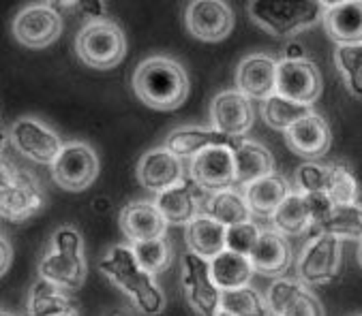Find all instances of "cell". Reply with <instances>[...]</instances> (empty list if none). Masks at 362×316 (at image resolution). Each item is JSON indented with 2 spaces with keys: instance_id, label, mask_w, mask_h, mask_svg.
<instances>
[{
  "instance_id": "1",
  "label": "cell",
  "mask_w": 362,
  "mask_h": 316,
  "mask_svg": "<svg viewBox=\"0 0 362 316\" xmlns=\"http://www.w3.org/2000/svg\"><path fill=\"white\" fill-rule=\"evenodd\" d=\"M135 97L151 109H178L189 97V75L185 66L170 56H151L141 60L131 77Z\"/></svg>"
},
{
  "instance_id": "2",
  "label": "cell",
  "mask_w": 362,
  "mask_h": 316,
  "mask_svg": "<svg viewBox=\"0 0 362 316\" xmlns=\"http://www.w3.org/2000/svg\"><path fill=\"white\" fill-rule=\"evenodd\" d=\"M99 269L110 282H114L131 299V303L141 314L155 316L163 310L165 305L163 291L157 286L155 276L137 263L131 244L112 246L99 261Z\"/></svg>"
},
{
  "instance_id": "3",
  "label": "cell",
  "mask_w": 362,
  "mask_h": 316,
  "mask_svg": "<svg viewBox=\"0 0 362 316\" xmlns=\"http://www.w3.org/2000/svg\"><path fill=\"white\" fill-rule=\"evenodd\" d=\"M86 259H84V240L78 229L60 226L54 231L49 248L39 261V276L58 288L74 293L86 280Z\"/></svg>"
},
{
  "instance_id": "4",
  "label": "cell",
  "mask_w": 362,
  "mask_h": 316,
  "mask_svg": "<svg viewBox=\"0 0 362 316\" xmlns=\"http://www.w3.org/2000/svg\"><path fill=\"white\" fill-rule=\"evenodd\" d=\"M45 205L43 188L33 171L3 158L0 167V214L9 222H24Z\"/></svg>"
},
{
  "instance_id": "5",
  "label": "cell",
  "mask_w": 362,
  "mask_h": 316,
  "mask_svg": "<svg viewBox=\"0 0 362 316\" xmlns=\"http://www.w3.org/2000/svg\"><path fill=\"white\" fill-rule=\"evenodd\" d=\"M247 13L264 32L276 39L313 28L324 18V3H249Z\"/></svg>"
},
{
  "instance_id": "6",
  "label": "cell",
  "mask_w": 362,
  "mask_h": 316,
  "mask_svg": "<svg viewBox=\"0 0 362 316\" xmlns=\"http://www.w3.org/2000/svg\"><path fill=\"white\" fill-rule=\"evenodd\" d=\"M76 51L86 66L110 71L124 60L127 37L122 28L107 18L88 20L78 32Z\"/></svg>"
},
{
  "instance_id": "7",
  "label": "cell",
  "mask_w": 362,
  "mask_h": 316,
  "mask_svg": "<svg viewBox=\"0 0 362 316\" xmlns=\"http://www.w3.org/2000/svg\"><path fill=\"white\" fill-rule=\"evenodd\" d=\"M99 176V156L84 141H69L52 165V180L66 193H82Z\"/></svg>"
},
{
  "instance_id": "8",
  "label": "cell",
  "mask_w": 362,
  "mask_h": 316,
  "mask_svg": "<svg viewBox=\"0 0 362 316\" xmlns=\"http://www.w3.org/2000/svg\"><path fill=\"white\" fill-rule=\"evenodd\" d=\"M343 244L326 233L309 237L298 257V280L307 286H322L334 280L341 267Z\"/></svg>"
},
{
  "instance_id": "9",
  "label": "cell",
  "mask_w": 362,
  "mask_h": 316,
  "mask_svg": "<svg viewBox=\"0 0 362 316\" xmlns=\"http://www.w3.org/2000/svg\"><path fill=\"white\" fill-rule=\"evenodd\" d=\"M182 291L197 316H216L221 312V295L223 291L216 286L210 274V261L187 253L182 257L180 269Z\"/></svg>"
},
{
  "instance_id": "10",
  "label": "cell",
  "mask_w": 362,
  "mask_h": 316,
  "mask_svg": "<svg viewBox=\"0 0 362 316\" xmlns=\"http://www.w3.org/2000/svg\"><path fill=\"white\" fill-rule=\"evenodd\" d=\"M13 37L18 43L30 49H41L52 45L62 32V16L52 3H35L26 5L11 24Z\"/></svg>"
},
{
  "instance_id": "11",
  "label": "cell",
  "mask_w": 362,
  "mask_h": 316,
  "mask_svg": "<svg viewBox=\"0 0 362 316\" xmlns=\"http://www.w3.org/2000/svg\"><path fill=\"white\" fill-rule=\"evenodd\" d=\"M9 139L13 147L39 165H54L64 143L56 130L37 118H20L9 128Z\"/></svg>"
},
{
  "instance_id": "12",
  "label": "cell",
  "mask_w": 362,
  "mask_h": 316,
  "mask_svg": "<svg viewBox=\"0 0 362 316\" xmlns=\"http://www.w3.org/2000/svg\"><path fill=\"white\" fill-rule=\"evenodd\" d=\"M191 180L202 188L212 193H221L236 188V165H234V147L214 145L191 158L189 165Z\"/></svg>"
},
{
  "instance_id": "13",
  "label": "cell",
  "mask_w": 362,
  "mask_h": 316,
  "mask_svg": "<svg viewBox=\"0 0 362 316\" xmlns=\"http://www.w3.org/2000/svg\"><path fill=\"white\" fill-rule=\"evenodd\" d=\"M276 95L311 107L322 95V73L317 64L309 58L279 60Z\"/></svg>"
},
{
  "instance_id": "14",
  "label": "cell",
  "mask_w": 362,
  "mask_h": 316,
  "mask_svg": "<svg viewBox=\"0 0 362 316\" xmlns=\"http://www.w3.org/2000/svg\"><path fill=\"white\" fill-rule=\"evenodd\" d=\"M185 26L197 41L216 43L230 37L234 28V11L221 0H195L185 9Z\"/></svg>"
},
{
  "instance_id": "15",
  "label": "cell",
  "mask_w": 362,
  "mask_h": 316,
  "mask_svg": "<svg viewBox=\"0 0 362 316\" xmlns=\"http://www.w3.org/2000/svg\"><path fill=\"white\" fill-rule=\"evenodd\" d=\"M253 105L238 90H223L210 103V128L230 139H240L253 126Z\"/></svg>"
},
{
  "instance_id": "16",
  "label": "cell",
  "mask_w": 362,
  "mask_h": 316,
  "mask_svg": "<svg viewBox=\"0 0 362 316\" xmlns=\"http://www.w3.org/2000/svg\"><path fill=\"white\" fill-rule=\"evenodd\" d=\"M266 301L272 316H324L320 299L294 278H276L266 291Z\"/></svg>"
},
{
  "instance_id": "17",
  "label": "cell",
  "mask_w": 362,
  "mask_h": 316,
  "mask_svg": "<svg viewBox=\"0 0 362 316\" xmlns=\"http://www.w3.org/2000/svg\"><path fill=\"white\" fill-rule=\"evenodd\" d=\"M279 62L268 54H251L236 66V90L251 101H266L276 95Z\"/></svg>"
},
{
  "instance_id": "18",
  "label": "cell",
  "mask_w": 362,
  "mask_h": 316,
  "mask_svg": "<svg viewBox=\"0 0 362 316\" xmlns=\"http://www.w3.org/2000/svg\"><path fill=\"white\" fill-rule=\"evenodd\" d=\"M120 231L133 244H144L165 237L168 220L155 205V201H131L122 207L118 218Z\"/></svg>"
},
{
  "instance_id": "19",
  "label": "cell",
  "mask_w": 362,
  "mask_h": 316,
  "mask_svg": "<svg viewBox=\"0 0 362 316\" xmlns=\"http://www.w3.org/2000/svg\"><path fill=\"white\" fill-rule=\"evenodd\" d=\"M204 190L191 180V176H185L176 186L168 188L165 193H159L155 199V205L168 220V224H191L197 216L204 214L206 199L202 197Z\"/></svg>"
},
{
  "instance_id": "20",
  "label": "cell",
  "mask_w": 362,
  "mask_h": 316,
  "mask_svg": "<svg viewBox=\"0 0 362 316\" xmlns=\"http://www.w3.org/2000/svg\"><path fill=\"white\" fill-rule=\"evenodd\" d=\"M137 182L153 193H165L168 188L176 186L185 174H182V163L180 158L174 156L165 145L163 147H153L139 158L137 163Z\"/></svg>"
},
{
  "instance_id": "21",
  "label": "cell",
  "mask_w": 362,
  "mask_h": 316,
  "mask_svg": "<svg viewBox=\"0 0 362 316\" xmlns=\"http://www.w3.org/2000/svg\"><path fill=\"white\" fill-rule=\"evenodd\" d=\"M285 141L294 154L309 158V161H315V158H322L328 154L332 145V133H330L328 122L320 114L313 111L311 116L296 122L289 130H285Z\"/></svg>"
},
{
  "instance_id": "22",
  "label": "cell",
  "mask_w": 362,
  "mask_h": 316,
  "mask_svg": "<svg viewBox=\"0 0 362 316\" xmlns=\"http://www.w3.org/2000/svg\"><path fill=\"white\" fill-rule=\"evenodd\" d=\"M322 24L337 45L362 43V0H354V3H324Z\"/></svg>"
},
{
  "instance_id": "23",
  "label": "cell",
  "mask_w": 362,
  "mask_h": 316,
  "mask_svg": "<svg viewBox=\"0 0 362 316\" xmlns=\"http://www.w3.org/2000/svg\"><path fill=\"white\" fill-rule=\"evenodd\" d=\"M249 261L255 274L281 276L292 263V248H289L285 235H281L274 229H266L262 231L253 253L249 255Z\"/></svg>"
},
{
  "instance_id": "24",
  "label": "cell",
  "mask_w": 362,
  "mask_h": 316,
  "mask_svg": "<svg viewBox=\"0 0 362 316\" xmlns=\"http://www.w3.org/2000/svg\"><path fill=\"white\" fill-rule=\"evenodd\" d=\"M236 186L247 188L249 184L274 174V156L268 147L257 141L238 139L234 145Z\"/></svg>"
},
{
  "instance_id": "25",
  "label": "cell",
  "mask_w": 362,
  "mask_h": 316,
  "mask_svg": "<svg viewBox=\"0 0 362 316\" xmlns=\"http://www.w3.org/2000/svg\"><path fill=\"white\" fill-rule=\"evenodd\" d=\"M238 139H230L214 128H202V126H178L165 137V147L178 156V158H195L208 147L214 145H230L234 147Z\"/></svg>"
},
{
  "instance_id": "26",
  "label": "cell",
  "mask_w": 362,
  "mask_h": 316,
  "mask_svg": "<svg viewBox=\"0 0 362 316\" xmlns=\"http://www.w3.org/2000/svg\"><path fill=\"white\" fill-rule=\"evenodd\" d=\"M185 237H187L189 253H193L206 261H212L228 246V226L202 214L191 224L185 226Z\"/></svg>"
},
{
  "instance_id": "27",
  "label": "cell",
  "mask_w": 362,
  "mask_h": 316,
  "mask_svg": "<svg viewBox=\"0 0 362 316\" xmlns=\"http://www.w3.org/2000/svg\"><path fill=\"white\" fill-rule=\"evenodd\" d=\"M26 308L28 316H78V305L71 295L43 278L30 286Z\"/></svg>"
},
{
  "instance_id": "28",
  "label": "cell",
  "mask_w": 362,
  "mask_h": 316,
  "mask_svg": "<svg viewBox=\"0 0 362 316\" xmlns=\"http://www.w3.org/2000/svg\"><path fill=\"white\" fill-rule=\"evenodd\" d=\"M243 193H245L247 203H249L253 214L264 216V218H272V214L281 207V203L294 190L289 188V184L283 176L272 174V176H266V178L249 184Z\"/></svg>"
},
{
  "instance_id": "29",
  "label": "cell",
  "mask_w": 362,
  "mask_h": 316,
  "mask_svg": "<svg viewBox=\"0 0 362 316\" xmlns=\"http://www.w3.org/2000/svg\"><path fill=\"white\" fill-rule=\"evenodd\" d=\"M204 214L210 216L216 222H221L228 229L236 226V224L251 222V216H253V212H251V207L247 203L245 193L238 190V188L212 193L210 197H206Z\"/></svg>"
},
{
  "instance_id": "30",
  "label": "cell",
  "mask_w": 362,
  "mask_h": 316,
  "mask_svg": "<svg viewBox=\"0 0 362 316\" xmlns=\"http://www.w3.org/2000/svg\"><path fill=\"white\" fill-rule=\"evenodd\" d=\"M210 274L221 291H234V288L247 286L255 272H253L249 257L226 248L221 255H216L210 261Z\"/></svg>"
},
{
  "instance_id": "31",
  "label": "cell",
  "mask_w": 362,
  "mask_h": 316,
  "mask_svg": "<svg viewBox=\"0 0 362 316\" xmlns=\"http://www.w3.org/2000/svg\"><path fill=\"white\" fill-rule=\"evenodd\" d=\"M270 220L274 231H279L281 235H303L309 229H313L307 199L298 190H294L281 203V207L272 214Z\"/></svg>"
},
{
  "instance_id": "32",
  "label": "cell",
  "mask_w": 362,
  "mask_h": 316,
  "mask_svg": "<svg viewBox=\"0 0 362 316\" xmlns=\"http://www.w3.org/2000/svg\"><path fill=\"white\" fill-rule=\"evenodd\" d=\"M313 114V107L309 105H300L296 101H289L281 95H272L270 99L264 101L262 105V116H264V122L274 128V130H289L296 122H300L303 118L311 116Z\"/></svg>"
},
{
  "instance_id": "33",
  "label": "cell",
  "mask_w": 362,
  "mask_h": 316,
  "mask_svg": "<svg viewBox=\"0 0 362 316\" xmlns=\"http://www.w3.org/2000/svg\"><path fill=\"white\" fill-rule=\"evenodd\" d=\"M315 233L332 235L337 240H362V205H337L332 216L315 229Z\"/></svg>"
},
{
  "instance_id": "34",
  "label": "cell",
  "mask_w": 362,
  "mask_h": 316,
  "mask_svg": "<svg viewBox=\"0 0 362 316\" xmlns=\"http://www.w3.org/2000/svg\"><path fill=\"white\" fill-rule=\"evenodd\" d=\"M221 310L232 316H270L266 295H262L251 284L234 291H223Z\"/></svg>"
},
{
  "instance_id": "35",
  "label": "cell",
  "mask_w": 362,
  "mask_h": 316,
  "mask_svg": "<svg viewBox=\"0 0 362 316\" xmlns=\"http://www.w3.org/2000/svg\"><path fill=\"white\" fill-rule=\"evenodd\" d=\"M334 64L351 97L362 99V43L358 45H337Z\"/></svg>"
},
{
  "instance_id": "36",
  "label": "cell",
  "mask_w": 362,
  "mask_h": 316,
  "mask_svg": "<svg viewBox=\"0 0 362 316\" xmlns=\"http://www.w3.org/2000/svg\"><path fill=\"white\" fill-rule=\"evenodd\" d=\"M131 248L135 253L137 263L153 276L165 272L174 259L172 246L165 237H161V240H153V242H144V244H133Z\"/></svg>"
},
{
  "instance_id": "37",
  "label": "cell",
  "mask_w": 362,
  "mask_h": 316,
  "mask_svg": "<svg viewBox=\"0 0 362 316\" xmlns=\"http://www.w3.org/2000/svg\"><path fill=\"white\" fill-rule=\"evenodd\" d=\"M358 182L351 174V169L343 163H332L330 165V186H328V197L332 199L334 205H356L358 203Z\"/></svg>"
},
{
  "instance_id": "38",
  "label": "cell",
  "mask_w": 362,
  "mask_h": 316,
  "mask_svg": "<svg viewBox=\"0 0 362 316\" xmlns=\"http://www.w3.org/2000/svg\"><path fill=\"white\" fill-rule=\"evenodd\" d=\"M296 188L303 195L309 193H328L330 186V165H320L315 161H307L296 169Z\"/></svg>"
},
{
  "instance_id": "39",
  "label": "cell",
  "mask_w": 362,
  "mask_h": 316,
  "mask_svg": "<svg viewBox=\"0 0 362 316\" xmlns=\"http://www.w3.org/2000/svg\"><path fill=\"white\" fill-rule=\"evenodd\" d=\"M262 235V229L253 222H245V224H236V226H230L228 229V250L232 253H238V255H245L249 257L259 240Z\"/></svg>"
},
{
  "instance_id": "40",
  "label": "cell",
  "mask_w": 362,
  "mask_h": 316,
  "mask_svg": "<svg viewBox=\"0 0 362 316\" xmlns=\"http://www.w3.org/2000/svg\"><path fill=\"white\" fill-rule=\"evenodd\" d=\"M305 199H307V205H309L313 229H320L332 216L337 205L332 203V199L326 193H309V195H305Z\"/></svg>"
},
{
  "instance_id": "41",
  "label": "cell",
  "mask_w": 362,
  "mask_h": 316,
  "mask_svg": "<svg viewBox=\"0 0 362 316\" xmlns=\"http://www.w3.org/2000/svg\"><path fill=\"white\" fill-rule=\"evenodd\" d=\"M285 58L283 60H305L307 56H305V45L303 43H298L296 39H289L287 43H285Z\"/></svg>"
},
{
  "instance_id": "42",
  "label": "cell",
  "mask_w": 362,
  "mask_h": 316,
  "mask_svg": "<svg viewBox=\"0 0 362 316\" xmlns=\"http://www.w3.org/2000/svg\"><path fill=\"white\" fill-rule=\"evenodd\" d=\"M0 246H3V267H0V272L7 274V269L11 267V257H13L11 242L7 240V235H3V240H0Z\"/></svg>"
},
{
  "instance_id": "43",
  "label": "cell",
  "mask_w": 362,
  "mask_h": 316,
  "mask_svg": "<svg viewBox=\"0 0 362 316\" xmlns=\"http://www.w3.org/2000/svg\"><path fill=\"white\" fill-rule=\"evenodd\" d=\"M358 263H360V267H362V240L358 242Z\"/></svg>"
},
{
  "instance_id": "44",
  "label": "cell",
  "mask_w": 362,
  "mask_h": 316,
  "mask_svg": "<svg viewBox=\"0 0 362 316\" xmlns=\"http://www.w3.org/2000/svg\"><path fill=\"white\" fill-rule=\"evenodd\" d=\"M0 316H13L11 312H7V310H3V314H0Z\"/></svg>"
},
{
  "instance_id": "45",
  "label": "cell",
  "mask_w": 362,
  "mask_h": 316,
  "mask_svg": "<svg viewBox=\"0 0 362 316\" xmlns=\"http://www.w3.org/2000/svg\"><path fill=\"white\" fill-rule=\"evenodd\" d=\"M216 316H232V314H228V312H223V310H221V312H219V314H216Z\"/></svg>"
},
{
  "instance_id": "46",
  "label": "cell",
  "mask_w": 362,
  "mask_h": 316,
  "mask_svg": "<svg viewBox=\"0 0 362 316\" xmlns=\"http://www.w3.org/2000/svg\"><path fill=\"white\" fill-rule=\"evenodd\" d=\"M358 316H362V314H358Z\"/></svg>"
},
{
  "instance_id": "47",
  "label": "cell",
  "mask_w": 362,
  "mask_h": 316,
  "mask_svg": "<svg viewBox=\"0 0 362 316\" xmlns=\"http://www.w3.org/2000/svg\"><path fill=\"white\" fill-rule=\"evenodd\" d=\"M116 316H118V314H116Z\"/></svg>"
}]
</instances>
